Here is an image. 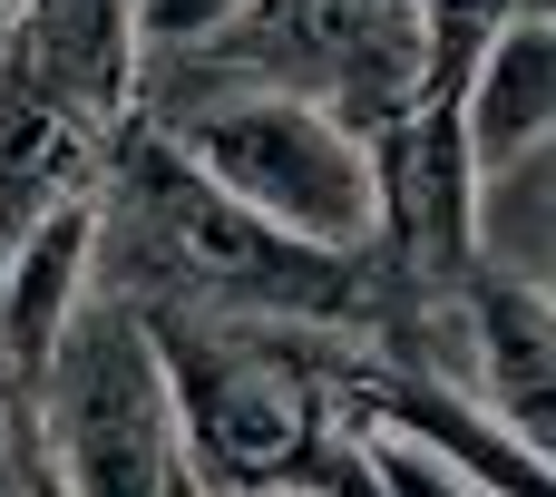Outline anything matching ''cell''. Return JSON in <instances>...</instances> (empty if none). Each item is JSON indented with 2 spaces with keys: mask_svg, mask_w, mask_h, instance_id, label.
Instances as JSON below:
<instances>
[{
  "mask_svg": "<svg viewBox=\"0 0 556 497\" xmlns=\"http://www.w3.org/2000/svg\"><path fill=\"white\" fill-rule=\"evenodd\" d=\"M88 283L147 322H323L371 342L401 273L371 244L323 254L264 225L215 176H195L156 127L127 117L88 186Z\"/></svg>",
  "mask_w": 556,
  "mask_h": 497,
  "instance_id": "6da1fadb",
  "label": "cell"
},
{
  "mask_svg": "<svg viewBox=\"0 0 556 497\" xmlns=\"http://www.w3.org/2000/svg\"><path fill=\"white\" fill-rule=\"evenodd\" d=\"M176 391V469L205 497H381L352 420V332L323 322H147Z\"/></svg>",
  "mask_w": 556,
  "mask_h": 497,
  "instance_id": "7a4b0ae2",
  "label": "cell"
},
{
  "mask_svg": "<svg viewBox=\"0 0 556 497\" xmlns=\"http://www.w3.org/2000/svg\"><path fill=\"white\" fill-rule=\"evenodd\" d=\"M29 439L68 497H156L176 479V391L147 313L117 293H78L68 332L29 371Z\"/></svg>",
  "mask_w": 556,
  "mask_h": 497,
  "instance_id": "3957f363",
  "label": "cell"
},
{
  "mask_svg": "<svg viewBox=\"0 0 556 497\" xmlns=\"http://www.w3.org/2000/svg\"><path fill=\"white\" fill-rule=\"evenodd\" d=\"M254 88L313 98L342 127H391L420 98V20L410 0H235V20L205 39Z\"/></svg>",
  "mask_w": 556,
  "mask_h": 497,
  "instance_id": "277c9868",
  "label": "cell"
},
{
  "mask_svg": "<svg viewBox=\"0 0 556 497\" xmlns=\"http://www.w3.org/2000/svg\"><path fill=\"white\" fill-rule=\"evenodd\" d=\"M469 215H479V156L450 98H410L391 127H371V254L401 283H459Z\"/></svg>",
  "mask_w": 556,
  "mask_h": 497,
  "instance_id": "5b68a950",
  "label": "cell"
},
{
  "mask_svg": "<svg viewBox=\"0 0 556 497\" xmlns=\"http://www.w3.org/2000/svg\"><path fill=\"white\" fill-rule=\"evenodd\" d=\"M459 332H469V381L479 400L547 449V283H518V273H489L469 264L459 283Z\"/></svg>",
  "mask_w": 556,
  "mask_h": 497,
  "instance_id": "8992f818",
  "label": "cell"
},
{
  "mask_svg": "<svg viewBox=\"0 0 556 497\" xmlns=\"http://www.w3.org/2000/svg\"><path fill=\"white\" fill-rule=\"evenodd\" d=\"M450 107H459V137H469L479 166H508V156L547 146L556 137V20L547 10H518L479 49Z\"/></svg>",
  "mask_w": 556,
  "mask_h": 497,
  "instance_id": "52a82bcc",
  "label": "cell"
},
{
  "mask_svg": "<svg viewBox=\"0 0 556 497\" xmlns=\"http://www.w3.org/2000/svg\"><path fill=\"white\" fill-rule=\"evenodd\" d=\"M78 293H88V195L49 205V215L10 244V264H0V371H10L20 391H29V371L49 361V342L68 332Z\"/></svg>",
  "mask_w": 556,
  "mask_h": 497,
  "instance_id": "ba28073f",
  "label": "cell"
},
{
  "mask_svg": "<svg viewBox=\"0 0 556 497\" xmlns=\"http://www.w3.org/2000/svg\"><path fill=\"white\" fill-rule=\"evenodd\" d=\"M469 264L518 273V283H547L556 273V137L528 146V156H508V166H479Z\"/></svg>",
  "mask_w": 556,
  "mask_h": 497,
  "instance_id": "9c48e42d",
  "label": "cell"
},
{
  "mask_svg": "<svg viewBox=\"0 0 556 497\" xmlns=\"http://www.w3.org/2000/svg\"><path fill=\"white\" fill-rule=\"evenodd\" d=\"M518 10H547V0H410V20H420V98H459L469 59H479Z\"/></svg>",
  "mask_w": 556,
  "mask_h": 497,
  "instance_id": "30bf717a",
  "label": "cell"
},
{
  "mask_svg": "<svg viewBox=\"0 0 556 497\" xmlns=\"http://www.w3.org/2000/svg\"><path fill=\"white\" fill-rule=\"evenodd\" d=\"M225 20H235V0H127V39H137V59L205 49Z\"/></svg>",
  "mask_w": 556,
  "mask_h": 497,
  "instance_id": "8fae6325",
  "label": "cell"
},
{
  "mask_svg": "<svg viewBox=\"0 0 556 497\" xmlns=\"http://www.w3.org/2000/svg\"><path fill=\"white\" fill-rule=\"evenodd\" d=\"M362 439H371V469H381V497H489L479 479L440 469L430 449H410V439H391V430H362Z\"/></svg>",
  "mask_w": 556,
  "mask_h": 497,
  "instance_id": "7c38bea8",
  "label": "cell"
},
{
  "mask_svg": "<svg viewBox=\"0 0 556 497\" xmlns=\"http://www.w3.org/2000/svg\"><path fill=\"white\" fill-rule=\"evenodd\" d=\"M29 449H39V439H29V391H20V381L0 371V479H10V469H20Z\"/></svg>",
  "mask_w": 556,
  "mask_h": 497,
  "instance_id": "4fadbf2b",
  "label": "cell"
},
{
  "mask_svg": "<svg viewBox=\"0 0 556 497\" xmlns=\"http://www.w3.org/2000/svg\"><path fill=\"white\" fill-rule=\"evenodd\" d=\"M0 497H68V488H59V479H49V459L29 449V459H20V469L0 479Z\"/></svg>",
  "mask_w": 556,
  "mask_h": 497,
  "instance_id": "5bb4252c",
  "label": "cell"
},
{
  "mask_svg": "<svg viewBox=\"0 0 556 497\" xmlns=\"http://www.w3.org/2000/svg\"><path fill=\"white\" fill-rule=\"evenodd\" d=\"M156 497H205V488H195V479H186V469H176V479H166V488H156Z\"/></svg>",
  "mask_w": 556,
  "mask_h": 497,
  "instance_id": "9a60e30c",
  "label": "cell"
},
{
  "mask_svg": "<svg viewBox=\"0 0 556 497\" xmlns=\"http://www.w3.org/2000/svg\"><path fill=\"white\" fill-rule=\"evenodd\" d=\"M0 10H10V0H0Z\"/></svg>",
  "mask_w": 556,
  "mask_h": 497,
  "instance_id": "2e32d148",
  "label": "cell"
}]
</instances>
